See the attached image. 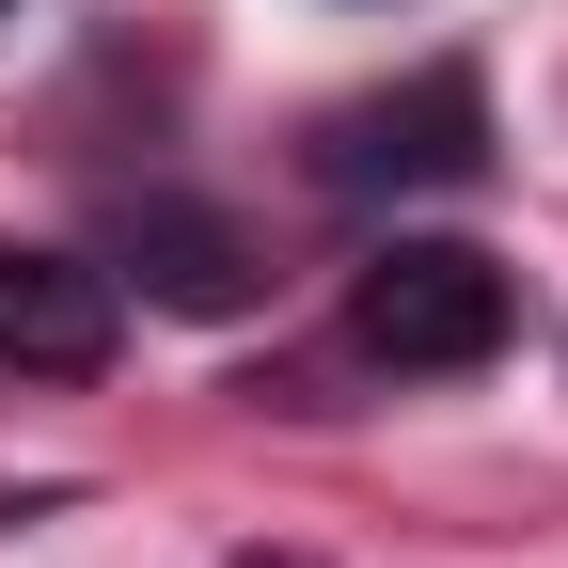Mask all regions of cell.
Masks as SVG:
<instances>
[{"label": "cell", "mask_w": 568, "mask_h": 568, "mask_svg": "<svg viewBox=\"0 0 568 568\" xmlns=\"http://www.w3.org/2000/svg\"><path fill=\"white\" fill-rule=\"evenodd\" d=\"M0 364L17 379H95L111 364V284L80 253H17L0 237Z\"/></svg>", "instance_id": "obj_3"}, {"label": "cell", "mask_w": 568, "mask_h": 568, "mask_svg": "<svg viewBox=\"0 0 568 568\" xmlns=\"http://www.w3.org/2000/svg\"><path fill=\"white\" fill-rule=\"evenodd\" d=\"M506 332H521V284L489 268L474 237H379L364 284H347V347L395 364V379H458V364H489Z\"/></svg>", "instance_id": "obj_1"}, {"label": "cell", "mask_w": 568, "mask_h": 568, "mask_svg": "<svg viewBox=\"0 0 568 568\" xmlns=\"http://www.w3.org/2000/svg\"><path fill=\"white\" fill-rule=\"evenodd\" d=\"M316 174H332V190H458V174H489L474 63H426V80H395V95H347V111L316 126Z\"/></svg>", "instance_id": "obj_2"}, {"label": "cell", "mask_w": 568, "mask_h": 568, "mask_svg": "<svg viewBox=\"0 0 568 568\" xmlns=\"http://www.w3.org/2000/svg\"><path fill=\"white\" fill-rule=\"evenodd\" d=\"M0 17H17V0H0Z\"/></svg>", "instance_id": "obj_5"}, {"label": "cell", "mask_w": 568, "mask_h": 568, "mask_svg": "<svg viewBox=\"0 0 568 568\" xmlns=\"http://www.w3.org/2000/svg\"><path fill=\"white\" fill-rule=\"evenodd\" d=\"M126 268L159 284V301H190V316H222L237 284H253V268H237V237L205 222V205H142V222H126Z\"/></svg>", "instance_id": "obj_4"}]
</instances>
